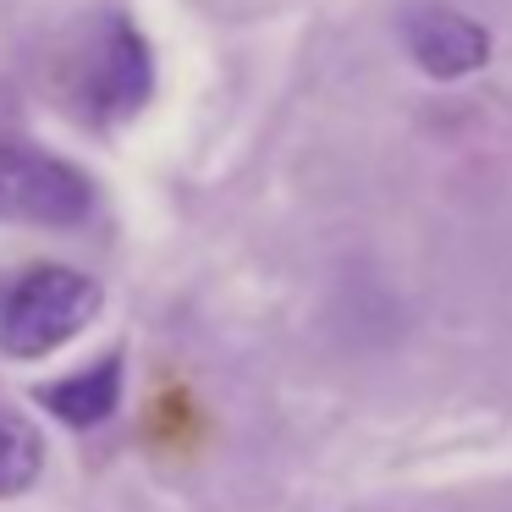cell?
<instances>
[{"mask_svg": "<svg viewBox=\"0 0 512 512\" xmlns=\"http://www.w3.org/2000/svg\"><path fill=\"white\" fill-rule=\"evenodd\" d=\"M100 314V281L72 265H34L0 281V353L45 358Z\"/></svg>", "mask_w": 512, "mask_h": 512, "instance_id": "6da1fadb", "label": "cell"}, {"mask_svg": "<svg viewBox=\"0 0 512 512\" xmlns=\"http://www.w3.org/2000/svg\"><path fill=\"white\" fill-rule=\"evenodd\" d=\"M402 45L419 61L424 78H441V83L468 78V72H479L490 61V34L474 17L452 12V6H419V12H408Z\"/></svg>", "mask_w": 512, "mask_h": 512, "instance_id": "277c9868", "label": "cell"}, {"mask_svg": "<svg viewBox=\"0 0 512 512\" xmlns=\"http://www.w3.org/2000/svg\"><path fill=\"white\" fill-rule=\"evenodd\" d=\"M39 408L56 413L72 430H89V424H105L116 408H122V353L94 358L89 369H72V375L50 380V386L34 391Z\"/></svg>", "mask_w": 512, "mask_h": 512, "instance_id": "5b68a950", "label": "cell"}, {"mask_svg": "<svg viewBox=\"0 0 512 512\" xmlns=\"http://www.w3.org/2000/svg\"><path fill=\"white\" fill-rule=\"evenodd\" d=\"M45 468V441L28 419L0 413V496H23Z\"/></svg>", "mask_w": 512, "mask_h": 512, "instance_id": "8992f818", "label": "cell"}, {"mask_svg": "<svg viewBox=\"0 0 512 512\" xmlns=\"http://www.w3.org/2000/svg\"><path fill=\"white\" fill-rule=\"evenodd\" d=\"M155 94V56H149V39L138 34L133 17L111 12L100 17V28L89 34V50L78 61V100L89 116L116 122V116H133L149 105Z\"/></svg>", "mask_w": 512, "mask_h": 512, "instance_id": "3957f363", "label": "cell"}, {"mask_svg": "<svg viewBox=\"0 0 512 512\" xmlns=\"http://www.w3.org/2000/svg\"><path fill=\"white\" fill-rule=\"evenodd\" d=\"M94 215V182L72 160L45 155L23 138H0V221L67 232Z\"/></svg>", "mask_w": 512, "mask_h": 512, "instance_id": "7a4b0ae2", "label": "cell"}]
</instances>
